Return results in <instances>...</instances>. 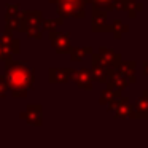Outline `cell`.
Here are the masks:
<instances>
[]
</instances>
